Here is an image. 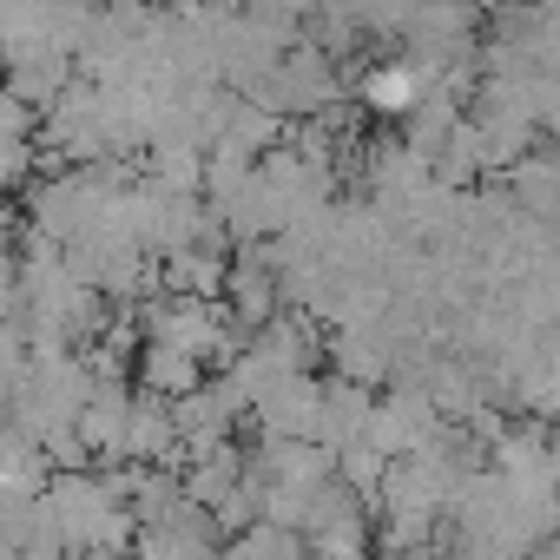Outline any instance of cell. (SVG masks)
<instances>
[{"label": "cell", "mask_w": 560, "mask_h": 560, "mask_svg": "<svg viewBox=\"0 0 560 560\" xmlns=\"http://www.w3.org/2000/svg\"><path fill=\"white\" fill-rule=\"evenodd\" d=\"M205 383H211V376H205L198 357L165 350V343H145V357H139V389H145V396H159V402H185V396H198Z\"/></svg>", "instance_id": "cell-2"}, {"label": "cell", "mask_w": 560, "mask_h": 560, "mask_svg": "<svg viewBox=\"0 0 560 560\" xmlns=\"http://www.w3.org/2000/svg\"><path fill=\"white\" fill-rule=\"evenodd\" d=\"M376 402H383L376 389H363V383H343V376H324V422H317V442H324L330 455H343V448L370 442Z\"/></svg>", "instance_id": "cell-1"}]
</instances>
